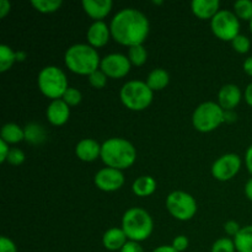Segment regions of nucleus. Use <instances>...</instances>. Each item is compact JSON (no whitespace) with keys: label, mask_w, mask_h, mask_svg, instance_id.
I'll return each mask as SVG.
<instances>
[{"label":"nucleus","mask_w":252,"mask_h":252,"mask_svg":"<svg viewBox=\"0 0 252 252\" xmlns=\"http://www.w3.org/2000/svg\"><path fill=\"white\" fill-rule=\"evenodd\" d=\"M75 154L81 161H95L97 158H101V144L95 139L85 138L76 144Z\"/></svg>","instance_id":"obj_17"},{"label":"nucleus","mask_w":252,"mask_h":252,"mask_svg":"<svg viewBox=\"0 0 252 252\" xmlns=\"http://www.w3.org/2000/svg\"><path fill=\"white\" fill-rule=\"evenodd\" d=\"M224 230H225V233L228 234L229 236H234V238H235V236L240 233L241 228L240 225H239V223H236V221L234 220H229L224 224Z\"/></svg>","instance_id":"obj_36"},{"label":"nucleus","mask_w":252,"mask_h":252,"mask_svg":"<svg viewBox=\"0 0 252 252\" xmlns=\"http://www.w3.org/2000/svg\"><path fill=\"white\" fill-rule=\"evenodd\" d=\"M241 169V159L239 155L225 154L214 161L212 166V175L218 181H229L238 175Z\"/></svg>","instance_id":"obj_10"},{"label":"nucleus","mask_w":252,"mask_h":252,"mask_svg":"<svg viewBox=\"0 0 252 252\" xmlns=\"http://www.w3.org/2000/svg\"><path fill=\"white\" fill-rule=\"evenodd\" d=\"M153 228V219L145 209L133 207L123 214L122 229L129 241L140 243L147 240L152 235Z\"/></svg>","instance_id":"obj_4"},{"label":"nucleus","mask_w":252,"mask_h":252,"mask_svg":"<svg viewBox=\"0 0 252 252\" xmlns=\"http://www.w3.org/2000/svg\"><path fill=\"white\" fill-rule=\"evenodd\" d=\"M120 252H144V250H143V248L140 246L139 243H135V241H128Z\"/></svg>","instance_id":"obj_37"},{"label":"nucleus","mask_w":252,"mask_h":252,"mask_svg":"<svg viewBox=\"0 0 252 252\" xmlns=\"http://www.w3.org/2000/svg\"><path fill=\"white\" fill-rule=\"evenodd\" d=\"M133 193L138 197H149L157 189V181L152 176H140L133 182Z\"/></svg>","instance_id":"obj_20"},{"label":"nucleus","mask_w":252,"mask_h":252,"mask_svg":"<svg viewBox=\"0 0 252 252\" xmlns=\"http://www.w3.org/2000/svg\"><path fill=\"white\" fill-rule=\"evenodd\" d=\"M153 252H179V251L175 250V249L172 248L171 245H170V246L162 245V246H159V248L154 249V250H153Z\"/></svg>","instance_id":"obj_45"},{"label":"nucleus","mask_w":252,"mask_h":252,"mask_svg":"<svg viewBox=\"0 0 252 252\" xmlns=\"http://www.w3.org/2000/svg\"><path fill=\"white\" fill-rule=\"evenodd\" d=\"M88 78H89V84H90L94 89H98V90L105 88L108 79L107 75H106L101 69H97L96 71H94V73L90 74Z\"/></svg>","instance_id":"obj_30"},{"label":"nucleus","mask_w":252,"mask_h":252,"mask_svg":"<svg viewBox=\"0 0 252 252\" xmlns=\"http://www.w3.org/2000/svg\"><path fill=\"white\" fill-rule=\"evenodd\" d=\"M101 159L107 167L122 171L134 164L137 150L125 138H110L101 144Z\"/></svg>","instance_id":"obj_2"},{"label":"nucleus","mask_w":252,"mask_h":252,"mask_svg":"<svg viewBox=\"0 0 252 252\" xmlns=\"http://www.w3.org/2000/svg\"><path fill=\"white\" fill-rule=\"evenodd\" d=\"M231 46H233V48L235 49L238 53L245 54L250 51L251 42L250 39H249V37L244 36V34H239V36H236L235 38L231 41Z\"/></svg>","instance_id":"obj_31"},{"label":"nucleus","mask_w":252,"mask_h":252,"mask_svg":"<svg viewBox=\"0 0 252 252\" xmlns=\"http://www.w3.org/2000/svg\"><path fill=\"white\" fill-rule=\"evenodd\" d=\"M6 161L9 162L10 165L19 166V165H21L22 162L25 161L24 152H22L21 149H19V148H12V149H10L9 157H7Z\"/></svg>","instance_id":"obj_33"},{"label":"nucleus","mask_w":252,"mask_h":252,"mask_svg":"<svg viewBox=\"0 0 252 252\" xmlns=\"http://www.w3.org/2000/svg\"><path fill=\"white\" fill-rule=\"evenodd\" d=\"M128 241L129 240L122 228L108 229L102 236V244L108 251H121Z\"/></svg>","instance_id":"obj_19"},{"label":"nucleus","mask_w":252,"mask_h":252,"mask_svg":"<svg viewBox=\"0 0 252 252\" xmlns=\"http://www.w3.org/2000/svg\"><path fill=\"white\" fill-rule=\"evenodd\" d=\"M154 4H158V5H160V4H162V1H154Z\"/></svg>","instance_id":"obj_47"},{"label":"nucleus","mask_w":252,"mask_h":252,"mask_svg":"<svg viewBox=\"0 0 252 252\" xmlns=\"http://www.w3.org/2000/svg\"><path fill=\"white\" fill-rule=\"evenodd\" d=\"M0 139L4 140L7 144H17V143L25 140V133L20 126L15 123H6L2 126L1 133H0Z\"/></svg>","instance_id":"obj_23"},{"label":"nucleus","mask_w":252,"mask_h":252,"mask_svg":"<svg viewBox=\"0 0 252 252\" xmlns=\"http://www.w3.org/2000/svg\"><path fill=\"white\" fill-rule=\"evenodd\" d=\"M149 29L148 17L133 7H126L118 11L110 24L112 38L128 48L144 43L149 34Z\"/></svg>","instance_id":"obj_1"},{"label":"nucleus","mask_w":252,"mask_h":252,"mask_svg":"<svg viewBox=\"0 0 252 252\" xmlns=\"http://www.w3.org/2000/svg\"><path fill=\"white\" fill-rule=\"evenodd\" d=\"M241 91L238 85L226 84L219 90L218 105L224 111H234V108L240 103Z\"/></svg>","instance_id":"obj_15"},{"label":"nucleus","mask_w":252,"mask_h":252,"mask_svg":"<svg viewBox=\"0 0 252 252\" xmlns=\"http://www.w3.org/2000/svg\"><path fill=\"white\" fill-rule=\"evenodd\" d=\"M211 29L214 36L221 41H233L240 34V20L233 11L220 10L211 20Z\"/></svg>","instance_id":"obj_9"},{"label":"nucleus","mask_w":252,"mask_h":252,"mask_svg":"<svg viewBox=\"0 0 252 252\" xmlns=\"http://www.w3.org/2000/svg\"><path fill=\"white\" fill-rule=\"evenodd\" d=\"M245 162H246V167H248L249 172L252 175V144L248 148V150H246Z\"/></svg>","instance_id":"obj_40"},{"label":"nucleus","mask_w":252,"mask_h":252,"mask_svg":"<svg viewBox=\"0 0 252 252\" xmlns=\"http://www.w3.org/2000/svg\"><path fill=\"white\" fill-rule=\"evenodd\" d=\"M24 133L25 140L32 145L43 144L47 139L46 129H44L43 126L38 125V123H29L24 128Z\"/></svg>","instance_id":"obj_21"},{"label":"nucleus","mask_w":252,"mask_h":252,"mask_svg":"<svg viewBox=\"0 0 252 252\" xmlns=\"http://www.w3.org/2000/svg\"><path fill=\"white\" fill-rule=\"evenodd\" d=\"M16 62V52L12 51L11 47L6 44L0 46V71L5 73L9 70Z\"/></svg>","instance_id":"obj_25"},{"label":"nucleus","mask_w":252,"mask_h":252,"mask_svg":"<svg viewBox=\"0 0 252 252\" xmlns=\"http://www.w3.org/2000/svg\"><path fill=\"white\" fill-rule=\"evenodd\" d=\"M189 239L186 238V236H185V235H179V236H176V238H175L174 240H172L171 246L176 251L182 252V251L187 250V248H189Z\"/></svg>","instance_id":"obj_34"},{"label":"nucleus","mask_w":252,"mask_h":252,"mask_svg":"<svg viewBox=\"0 0 252 252\" xmlns=\"http://www.w3.org/2000/svg\"><path fill=\"white\" fill-rule=\"evenodd\" d=\"M0 252H17V248L12 240L6 236L0 238Z\"/></svg>","instance_id":"obj_35"},{"label":"nucleus","mask_w":252,"mask_h":252,"mask_svg":"<svg viewBox=\"0 0 252 252\" xmlns=\"http://www.w3.org/2000/svg\"><path fill=\"white\" fill-rule=\"evenodd\" d=\"M244 71H245L248 75L252 76V57H249L245 62H244Z\"/></svg>","instance_id":"obj_43"},{"label":"nucleus","mask_w":252,"mask_h":252,"mask_svg":"<svg viewBox=\"0 0 252 252\" xmlns=\"http://www.w3.org/2000/svg\"><path fill=\"white\" fill-rule=\"evenodd\" d=\"M10 148L7 143H5L4 140L0 139V162H5L9 157Z\"/></svg>","instance_id":"obj_38"},{"label":"nucleus","mask_w":252,"mask_h":252,"mask_svg":"<svg viewBox=\"0 0 252 252\" xmlns=\"http://www.w3.org/2000/svg\"><path fill=\"white\" fill-rule=\"evenodd\" d=\"M111 30L110 26L105 24L103 21H95L88 30L86 38H88L89 44L94 48H101L105 47L110 41Z\"/></svg>","instance_id":"obj_13"},{"label":"nucleus","mask_w":252,"mask_h":252,"mask_svg":"<svg viewBox=\"0 0 252 252\" xmlns=\"http://www.w3.org/2000/svg\"><path fill=\"white\" fill-rule=\"evenodd\" d=\"M11 9V4L7 0H0V19H4Z\"/></svg>","instance_id":"obj_39"},{"label":"nucleus","mask_w":252,"mask_h":252,"mask_svg":"<svg viewBox=\"0 0 252 252\" xmlns=\"http://www.w3.org/2000/svg\"><path fill=\"white\" fill-rule=\"evenodd\" d=\"M95 186L103 192H115L125 185V175L121 170L103 167L95 175Z\"/></svg>","instance_id":"obj_12"},{"label":"nucleus","mask_w":252,"mask_h":252,"mask_svg":"<svg viewBox=\"0 0 252 252\" xmlns=\"http://www.w3.org/2000/svg\"><path fill=\"white\" fill-rule=\"evenodd\" d=\"M81 98H83V96H81V93L78 90V89L68 88L65 93H64L62 100H63L69 107H70V106L79 105V103L81 102Z\"/></svg>","instance_id":"obj_32"},{"label":"nucleus","mask_w":252,"mask_h":252,"mask_svg":"<svg viewBox=\"0 0 252 252\" xmlns=\"http://www.w3.org/2000/svg\"><path fill=\"white\" fill-rule=\"evenodd\" d=\"M121 101L130 111H144L153 102L154 91L145 81L130 80L122 86Z\"/></svg>","instance_id":"obj_5"},{"label":"nucleus","mask_w":252,"mask_h":252,"mask_svg":"<svg viewBox=\"0 0 252 252\" xmlns=\"http://www.w3.org/2000/svg\"><path fill=\"white\" fill-rule=\"evenodd\" d=\"M113 2L111 0H84L83 9L89 17L95 21H102L111 12Z\"/></svg>","instance_id":"obj_16"},{"label":"nucleus","mask_w":252,"mask_h":252,"mask_svg":"<svg viewBox=\"0 0 252 252\" xmlns=\"http://www.w3.org/2000/svg\"><path fill=\"white\" fill-rule=\"evenodd\" d=\"M244 97H245L246 103L252 107V83L249 84L248 88H246L245 94H244Z\"/></svg>","instance_id":"obj_42"},{"label":"nucleus","mask_w":252,"mask_h":252,"mask_svg":"<svg viewBox=\"0 0 252 252\" xmlns=\"http://www.w3.org/2000/svg\"><path fill=\"white\" fill-rule=\"evenodd\" d=\"M38 89L46 97L59 100L63 97L68 86V79L65 73L56 65L44 66L37 78Z\"/></svg>","instance_id":"obj_6"},{"label":"nucleus","mask_w":252,"mask_h":252,"mask_svg":"<svg viewBox=\"0 0 252 252\" xmlns=\"http://www.w3.org/2000/svg\"><path fill=\"white\" fill-rule=\"evenodd\" d=\"M224 123V110L213 101L201 103L192 115V125L198 132L209 133Z\"/></svg>","instance_id":"obj_7"},{"label":"nucleus","mask_w":252,"mask_h":252,"mask_svg":"<svg viewBox=\"0 0 252 252\" xmlns=\"http://www.w3.org/2000/svg\"><path fill=\"white\" fill-rule=\"evenodd\" d=\"M27 58V53L24 51L16 52V62H24Z\"/></svg>","instance_id":"obj_46"},{"label":"nucleus","mask_w":252,"mask_h":252,"mask_svg":"<svg viewBox=\"0 0 252 252\" xmlns=\"http://www.w3.org/2000/svg\"><path fill=\"white\" fill-rule=\"evenodd\" d=\"M245 194L248 197V199H250L252 202V177L246 182L245 185Z\"/></svg>","instance_id":"obj_44"},{"label":"nucleus","mask_w":252,"mask_h":252,"mask_svg":"<svg viewBox=\"0 0 252 252\" xmlns=\"http://www.w3.org/2000/svg\"><path fill=\"white\" fill-rule=\"evenodd\" d=\"M170 81V75L165 69L162 68H157L154 70L150 71V74L148 75V79L145 83L148 84L150 89L153 91H161L169 85Z\"/></svg>","instance_id":"obj_22"},{"label":"nucleus","mask_w":252,"mask_h":252,"mask_svg":"<svg viewBox=\"0 0 252 252\" xmlns=\"http://www.w3.org/2000/svg\"><path fill=\"white\" fill-rule=\"evenodd\" d=\"M219 0H193L191 2L192 12L201 20H212L220 10Z\"/></svg>","instance_id":"obj_18"},{"label":"nucleus","mask_w":252,"mask_h":252,"mask_svg":"<svg viewBox=\"0 0 252 252\" xmlns=\"http://www.w3.org/2000/svg\"><path fill=\"white\" fill-rule=\"evenodd\" d=\"M127 57L132 65L142 66L147 62L148 52L143 44H138V46H132L128 48Z\"/></svg>","instance_id":"obj_26"},{"label":"nucleus","mask_w":252,"mask_h":252,"mask_svg":"<svg viewBox=\"0 0 252 252\" xmlns=\"http://www.w3.org/2000/svg\"><path fill=\"white\" fill-rule=\"evenodd\" d=\"M238 116L234 111H224V122L226 123H233L235 122Z\"/></svg>","instance_id":"obj_41"},{"label":"nucleus","mask_w":252,"mask_h":252,"mask_svg":"<svg viewBox=\"0 0 252 252\" xmlns=\"http://www.w3.org/2000/svg\"><path fill=\"white\" fill-rule=\"evenodd\" d=\"M236 251L252 252V225L241 228L240 233L234 238Z\"/></svg>","instance_id":"obj_24"},{"label":"nucleus","mask_w":252,"mask_h":252,"mask_svg":"<svg viewBox=\"0 0 252 252\" xmlns=\"http://www.w3.org/2000/svg\"><path fill=\"white\" fill-rule=\"evenodd\" d=\"M32 6L42 14H52L59 10L63 2L61 0H32Z\"/></svg>","instance_id":"obj_27"},{"label":"nucleus","mask_w":252,"mask_h":252,"mask_svg":"<svg viewBox=\"0 0 252 252\" xmlns=\"http://www.w3.org/2000/svg\"><path fill=\"white\" fill-rule=\"evenodd\" d=\"M129 59L127 56L121 53H112L101 59L100 69L110 79L125 78L130 71Z\"/></svg>","instance_id":"obj_11"},{"label":"nucleus","mask_w":252,"mask_h":252,"mask_svg":"<svg viewBox=\"0 0 252 252\" xmlns=\"http://www.w3.org/2000/svg\"><path fill=\"white\" fill-rule=\"evenodd\" d=\"M66 68L79 75H90L100 69L101 59L98 52L90 44L78 43L69 47L64 54Z\"/></svg>","instance_id":"obj_3"},{"label":"nucleus","mask_w":252,"mask_h":252,"mask_svg":"<svg viewBox=\"0 0 252 252\" xmlns=\"http://www.w3.org/2000/svg\"><path fill=\"white\" fill-rule=\"evenodd\" d=\"M46 116L51 125L61 127L68 122L69 117H70V108L62 98L53 100L47 107Z\"/></svg>","instance_id":"obj_14"},{"label":"nucleus","mask_w":252,"mask_h":252,"mask_svg":"<svg viewBox=\"0 0 252 252\" xmlns=\"http://www.w3.org/2000/svg\"><path fill=\"white\" fill-rule=\"evenodd\" d=\"M166 208L175 219L186 221L197 213V202L187 192L174 191L167 196Z\"/></svg>","instance_id":"obj_8"},{"label":"nucleus","mask_w":252,"mask_h":252,"mask_svg":"<svg viewBox=\"0 0 252 252\" xmlns=\"http://www.w3.org/2000/svg\"><path fill=\"white\" fill-rule=\"evenodd\" d=\"M250 30H251V33H252V20L250 21Z\"/></svg>","instance_id":"obj_48"},{"label":"nucleus","mask_w":252,"mask_h":252,"mask_svg":"<svg viewBox=\"0 0 252 252\" xmlns=\"http://www.w3.org/2000/svg\"><path fill=\"white\" fill-rule=\"evenodd\" d=\"M236 248L234 240L229 238H221L218 239L216 243L212 246L211 252H235Z\"/></svg>","instance_id":"obj_29"},{"label":"nucleus","mask_w":252,"mask_h":252,"mask_svg":"<svg viewBox=\"0 0 252 252\" xmlns=\"http://www.w3.org/2000/svg\"><path fill=\"white\" fill-rule=\"evenodd\" d=\"M234 14L239 20L251 21L252 20V1L251 0H238L234 4Z\"/></svg>","instance_id":"obj_28"}]
</instances>
